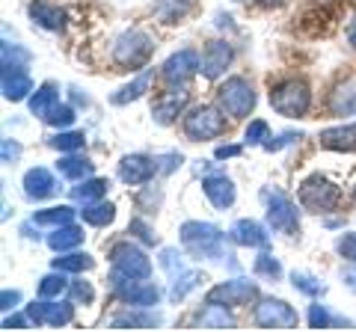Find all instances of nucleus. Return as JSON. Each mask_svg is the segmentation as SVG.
I'll return each mask as SVG.
<instances>
[{
	"instance_id": "f257e3e1",
	"label": "nucleus",
	"mask_w": 356,
	"mask_h": 332,
	"mask_svg": "<svg viewBox=\"0 0 356 332\" xmlns=\"http://www.w3.org/2000/svg\"><path fill=\"white\" fill-rule=\"evenodd\" d=\"M220 104H222V110H226L229 116L241 119V116H247L252 110L255 95H252L250 83L243 81V77H232V81H226L222 83V90H220Z\"/></svg>"
},
{
	"instance_id": "f03ea898",
	"label": "nucleus",
	"mask_w": 356,
	"mask_h": 332,
	"mask_svg": "<svg viewBox=\"0 0 356 332\" xmlns=\"http://www.w3.org/2000/svg\"><path fill=\"white\" fill-rule=\"evenodd\" d=\"M270 104L280 110L282 116H303L309 107V86L300 81H288L280 90H273Z\"/></svg>"
},
{
	"instance_id": "7ed1b4c3",
	"label": "nucleus",
	"mask_w": 356,
	"mask_h": 332,
	"mask_svg": "<svg viewBox=\"0 0 356 332\" xmlns=\"http://www.w3.org/2000/svg\"><path fill=\"white\" fill-rule=\"evenodd\" d=\"M110 258H113V267L122 276H128V279H146V276L152 273L149 258L143 256L137 247H131V243H119V247H113Z\"/></svg>"
},
{
	"instance_id": "20e7f679",
	"label": "nucleus",
	"mask_w": 356,
	"mask_h": 332,
	"mask_svg": "<svg viewBox=\"0 0 356 332\" xmlns=\"http://www.w3.org/2000/svg\"><path fill=\"white\" fill-rule=\"evenodd\" d=\"M181 240L187 249H193L196 256H214L217 247H220V231L214 226H205V223H187L181 229Z\"/></svg>"
},
{
	"instance_id": "39448f33",
	"label": "nucleus",
	"mask_w": 356,
	"mask_h": 332,
	"mask_svg": "<svg viewBox=\"0 0 356 332\" xmlns=\"http://www.w3.org/2000/svg\"><path fill=\"white\" fill-rule=\"evenodd\" d=\"M222 128H226V122H222V116L217 113V110H211V107H199L184 119V131H187V137L191 140L217 137Z\"/></svg>"
},
{
	"instance_id": "423d86ee",
	"label": "nucleus",
	"mask_w": 356,
	"mask_h": 332,
	"mask_svg": "<svg viewBox=\"0 0 356 332\" xmlns=\"http://www.w3.org/2000/svg\"><path fill=\"white\" fill-rule=\"evenodd\" d=\"M300 202H303L309 211H330V208L339 202V190L324 179H312L303 184V190H300Z\"/></svg>"
},
{
	"instance_id": "0eeeda50",
	"label": "nucleus",
	"mask_w": 356,
	"mask_h": 332,
	"mask_svg": "<svg viewBox=\"0 0 356 332\" xmlns=\"http://www.w3.org/2000/svg\"><path fill=\"white\" fill-rule=\"evenodd\" d=\"M152 53V42L149 36H143V33H128V36L119 39L116 45V63L122 65H140L146 63Z\"/></svg>"
},
{
	"instance_id": "6e6552de",
	"label": "nucleus",
	"mask_w": 356,
	"mask_h": 332,
	"mask_svg": "<svg viewBox=\"0 0 356 332\" xmlns=\"http://www.w3.org/2000/svg\"><path fill=\"white\" fill-rule=\"evenodd\" d=\"M255 324L259 326H294L297 315L291 306H285L280 300H267L259 306V312H255Z\"/></svg>"
},
{
	"instance_id": "1a4fd4ad",
	"label": "nucleus",
	"mask_w": 356,
	"mask_h": 332,
	"mask_svg": "<svg viewBox=\"0 0 356 332\" xmlns=\"http://www.w3.org/2000/svg\"><path fill=\"white\" fill-rule=\"evenodd\" d=\"M267 217H270V226H273L276 231H294V229H297V211H294L291 199L282 196V193H273L270 211H267Z\"/></svg>"
},
{
	"instance_id": "9d476101",
	"label": "nucleus",
	"mask_w": 356,
	"mask_h": 332,
	"mask_svg": "<svg viewBox=\"0 0 356 332\" xmlns=\"http://www.w3.org/2000/svg\"><path fill=\"white\" fill-rule=\"evenodd\" d=\"M72 315L74 312L69 303H33L27 308V317L36 324H69Z\"/></svg>"
},
{
	"instance_id": "9b49d317",
	"label": "nucleus",
	"mask_w": 356,
	"mask_h": 332,
	"mask_svg": "<svg viewBox=\"0 0 356 332\" xmlns=\"http://www.w3.org/2000/svg\"><path fill=\"white\" fill-rule=\"evenodd\" d=\"M252 297H255V285H250V282H226V285L214 288L208 300H211V303L238 306V303H243V300H252Z\"/></svg>"
},
{
	"instance_id": "f8f14e48",
	"label": "nucleus",
	"mask_w": 356,
	"mask_h": 332,
	"mask_svg": "<svg viewBox=\"0 0 356 332\" xmlns=\"http://www.w3.org/2000/svg\"><path fill=\"white\" fill-rule=\"evenodd\" d=\"M229 60H232V48L226 45V42H211V45L205 48V53H202L199 72L208 74V77H217L229 65Z\"/></svg>"
},
{
	"instance_id": "ddd939ff",
	"label": "nucleus",
	"mask_w": 356,
	"mask_h": 332,
	"mask_svg": "<svg viewBox=\"0 0 356 332\" xmlns=\"http://www.w3.org/2000/svg\"><path fill=\"white\" fill-rule=\"evenodd\" d=\"M24 187H27V196H33V199H48V196L57 193L54 175L48 169H42V166H36V169H30L24 175Z\"/></svg>"
},
{
	"instance_id": "4468645a",
	"label": "nucleus",
	"mask_w": 356,
	"mask_h": 332,
	"mask_svg": "<svg viewBox=\"0 0 356 332\" xmlns=\"http://www.w3.org/2000/svg\"><path fill=\"white\" fill-rule=\"evenodd\" d=\"M3 92H6V98H13V101H21V98L30 92V77L21 65H9V63L3 65Z\"/></svg>"
},
{
	"instance_id": "2eb2a0df",
	"label": "nucleus",
	"mask_w": 356,
	"mask_h": 332,
	"mask_svg": "<svg viewBox=\"0 0 356 332\" xmlns=\"http://www.w3.org/2000/svg\"><path fill=\"white\" fill-rule=\"evenodd\" d=\"M193 69H199L196 53L193 51H181L163 65V74H166V81H184V77L193 74Z\"/></svg>"
},
{
	"instance_id": "dca6fc26",
	"label": "nucleus",
	"mask_w": 356,
	"mask_h": 332,
	"mask_svg": "<svg viewBox=\"0 0 356 332\" xmlns=\"http://www.w3.org/2000/svg\"><path fill=\"white\" fill-rule=\"evenodd\" d=\"M202 187H205V196L217 208H226V205L235 202V187H232V181L226 179V175H214V179H208Z\"/></svg>"
},
{
	"instance_id": "f3484780",
	"label": "nucleus",
	"mask_w": 356,
	"mask_h": 332,
	"mask_svg": "<svg viewBox=\"0 0 356 332\" xmlns=\"http://www.w3.org/2000/svg\"><path fill=\"white\" fill-rule=\"evenodd\" d=\"M152 172H154V166L146 158H125L122 160V181H128V184L149 181Z\"/></svg>"
},
{
	"instance_id": "a211bd4d",
	"label": "nucleus",
	"mask_w": 356,
	"mask_h": 332,
	"mask_svg": "<svg viewBox=\"0 0 356 332\" xmlns=\"http://www.w3.org/2000/svg\"><path fill=\"white\" fill-rule=\"evenodd\" d=\"M232 235H235V240L243 243V247H264L267 243L264 229L259 223H252V219H241V223H235Z\"/></svg>"
},
{
	"instance_id": "6ab92c4d",
	"label": "nucleus",
	"mask_w": 356,
	"mask_h": 332,
	"mask_svg": "<svg viewBox=\"0 0 356 332\" xmlns=\"http://www.w3.org/2000/svg\"><path fill=\"white\" fill-rule=\"evenodd\" d=\"M332 113H339V116L356 113V83L339 86V92L332 95Z\"/></svg>"
},
{
	"instance_id": "aec40b11",
	"label": "nucleus",
	"mask_w": 356,
	"mask_h": 332,
	"mask_svg": "<svg viewBox=\"0 0 356 332\" xmlns=\"http://www.w3.org/2000/svg\"><path fill=\"white\" fill-rule=\"evenodd\" d=\"M321 140H324V146H332V149H356V125L327 131Z\"/></svg>"
},
{
	"instance_id": "412c9836",
	"label": "nucleus",
	"mask_w": 356,
	"mask_h": 332,
	"mask_svg": "<svg viewBox=\"0 0 356 332\" xmlns=\"http://www.w3.org/2000/svg\"><path fill=\"white\" fill-rule=\"evenodd\" d=\"M54 107H57V92H54V86H51V83H44L42 90H39L36 95H33L30 110H33L36 116H48Z\"/></svg>"
},
{
	"instance_id": "4be33fe9",
	"label": "nucleus",
	"mask_w": 356,
	"mask_h": 332,
	"mask_svg": "<svg viewBox=\"0 0 356 332\" xmlns=\"http://www.w3.org/2000/svg\"><path fill=\"white\" fill-rule=\"evenodd\" d=\"M83 240V231L81 229H74V226H63V229H57L54 231V238H51V247L54 249H72V247H77V243Z\"/></svg>"
},
{
	"instance_id": "5701e85b",
	"label": "nucleus",
	"mask_w": 356,
	"mask_h": 332,
	"mask_svg": "<svg viewBox=\"0 0 356 332\" xmlns=\"http://www.w3.org/2000/svg\"><path fill=\"white\" fill-rule=\"evenodd\" d=\"M72 217H74L72 208H51V211H42V214L33 217V223H39V226H69Z\"/></svg>"
},
{
	"instance_id": "b1692460",
	"label": "nucleus",
	"mask_w": 356,
	"mask_h": 332,
	"mask_svg": "<svg viewBox=\"0 0 356 332\" xmlns=\"http://www.w3.org/2000/svg\"><path fill=\"white\" fill-rule=\"evenodd\" d=\"M181 107H184V95L172 92V95H166V98H161V101L154 104V116H158L161 122H170L172 116H178V110Z\"/></svg>"
},
{
	"instance_id": "393cba45",
	"label": "nucleus",
	"mask_w": 356,
	"mask_h": 332,
	"mask_svg": "<svg viewBox=\"0 0 356 332\" xmlns=\"http://www.w3.org/2000/svg\"><path fill=\"white\" fill-rule=\"evenodd\" d=\"M81 217L86 219L89 226H107L110 219H113V205H104V202H98V205H89L81 211Z\"/></svg>"
},
{
	"instance_id": "a878e982",
	"label": "nucleus",
	"mask_w": 356,
	"mask_h": 332,
	"mask_svg": "<svg viewBox=\"0 0 356 332\" xmlns=\"http://www.w3.org/2000/svg\"><path fill=\"white\" fill-rule=\"evenodd\" d=\"M33 18H36L39 24L51 27V30H57L63 24V13H60V9H54V6H48V3H36V6H33Z\"/></svg>"
},
{
	"instance_id": "bb28decb",
	"label": "nucleus",
	"mask_w": 356,
	"mask_h": 332,
	"mask_svg": "<svg viewBox=\"0 0 356 332\" xmlns=\"http://www.w3.org/2000/svg\"><path fill=\"white\" fill-rule=\"evenodd\" d=\"M104 190H107V181H102V179H92V181H86V184H81L74 190V199H81V202H95V199H102L104 196Z\"/></svg>"
},
{
	"instance_id": "cd10ccee",
	"label": "nucleus",
	"mask_w": 356,
	"mask_h": 332,
	"mask_svg": "<svg viewBox=\"0 0 356 332\" xmlns=\"http://www.w3.org/2000/svg\"><path fill=\"white\" fill-rule=\"evenodd\" d=\"M57 169L65 175V179H83V175L92 172V163H86L81 158H65V160H60Z\"/></svg>"
},
{
	"instance_id": "c85d7f7f",
	"label": "nucleus",
	"mask_w": 356,
	"mask_h": 332,
	"mask_svg": "<svg viewBox=\"0 0 356 332\" xmlns=\"http://www.w3.org/2000/svg\"><path fill=\"white\" fill-rule=\"evenodd\" d=\"M54 267L65 270V273H77V270H89V267H92V258H89V256H65V258H54Z\"/></svg>"
},
{
	"instance_id": "c756f323",
	"label": "nucleus",
	"mask_w": 356,
	"mask_h": 332,
	"mask_svg": "<svg viewBox=\"0 0 356 332\" xmlns=\"http://www.w3.org/2000/svg\"><path fill=\"white\" fill-rule=\"evenodd\" d=\"M63 291H65V276H44L42 285H39L42 297H60Z\"/></svg>"
},
{
	"instance_id": "7c9ffc66",
	"label": "nucleus",
	"mask_w": 356,
	"mask_h": 332,
	"mask_svg": "<svg viewBox=\"0 0 356 332\" xmlns=\"http://www.w3.org/2000/svg\"><path fill=\"white\" fill-rule=\"evenodd\" d=\"M146 86H149V74H140L131 86H125V90H122V95H113V101H116V104H125L128 98H137L143 90H146Z\"/></svg>"
},
{
	"instance_id": "2f4dec72",
	"label": "nucleus",
	"mask_w": 356,
	"mask_h": 332,
	"mask_svg": "<svg viewBox=\"0 0 356 332\" xmlns=\"http://www.w3.org/2000/svg\"><path fill=\"white\" fill-rule=\"evenodd\" d=\"M44 119H48L51 122V125H72V122H74V113H72V107H65V104H57V107H54L51 110V113L48 116H44Z\"/></svg>"
},
{
	"instance_id": "473e14b6",
	"label": "nucleus",
	"mask_w": 356,
	"mask_h": 332,
	"mask_svg": "<svg viewBox=\"0 0 356 332\" xmlns=\"http://www.w3.org/2000/svg\"><path fill=\"white\" fill-rule=\"evenodd\" d=\"M255 273L259 276H270V279H276L282 270H280V261L270 258V256H261V258H255Z\"/></svg>"
},
{
	"instance_id": "72a5a7b5",
	"label": "nucleus",
	"mask_w": 356,
	"mask_h": 332,
	"mask_svg": "<svg viewBox=\"0 0 356 332\" xmlns=\"http://www.w3.org/2000/svg\"><path fill=\"white\" fill-rule=\"evenodd\" d=\"M54 146L63 149V151H74L83 146V134H60L57 140H54Z\"/></svg>"
},
{
	"instance_id": "f704fd0d",
	"label": "nucleus",
	"mask_w": 356,
	"mask_h": 332,
	"mask_svg": "<svg viewBox=\"0 0 356 332\" xmlns=\"http://www.w3.org/2000/svg\"><path fill=\"white\" fill-rule=\"evenodd\" d=\"M309 324L315 326V329H324V326H330V315H327L321 306H312V312H309Z\"/></svg>"
},
{
	"instance_id": "c9c22d12",
	"label": "nucleus",
	"mask_w": 356,
	"mask_h": 332,
	"mask_svg": "<svg viewBox=\"0 0 356 332\" xmlns=\"http://www.w3.org/2000/svg\"><path fill=\"white\" fill-rule=\"evenodd\" d=\"M339 249L344 252V258H353V261H356V238H353V235L341 238V240H339Z\"/></svg>"
},
{
	"instance_id": "e433bc0d",
	"label": "nucleus",
	"mask_w": 356,
	"mask_h": 332,
	"mask_svg": "<svg viewBox=\"0 0 356 332\" xmlns=\"http://www.w3.org/2000/svg\"><path fill=\"white\" fill-rule=\"evenodd\" d=\"M261 137H267V125H264V122H252V125L247 128V140L259 142Z\"/></svg>"
},
{
	"instance_id": "4c0bfd02",
	"label": "nucleus",
	"mask_w": 356,
	"mask_h": 332,
	"mask_svg": "<svg viewBox=\"0 0 356 332\" xmlns=\"http://www.w3.org/2000/svg\"><path fill=\"white\" fill-rule=\"evenodd\" d=\"M74 294L81 297V300H92V288L89 285H74Z\"/></svg>"
},
{
	"instance_id": "58836bf2",
	"label": "nucleus",
	"mask_w": 356,
	"mask_h": 332,
	"mask_svg": "<svg viewBox=\"0 0 356 332\" xmlns=\"http://www.w3.org/2000/svg\"><path fill=\"white\" fill-rule=\"evenodd\" d=\"M235 154H241L238 146H222V149H217V158H235Z\"/></svg>"
},
{
	"instance_id": "ea45409f",
	"label": "nucleus",
	"mask_w": 356,
	"mask_h": 332,
	"mask_svg": "<svg viewBox=\"0 0 356 332\" xmlns=\"http://www.w3.org/2000/svg\"><path fill=\"white\" fill-rule=\"evenodd\" d=\"M21 300V297L13 291V294H9V291H3V308H13V306H9V303H18Z\"/></svg>"
},
{
	"instance_id": "a19ab883",
	"label": "nucleus",
	"mask_w": 356,
	"mask_h": 332,
	"mask_svg": "<svg viewBox=\"0 0 356 332\" xmlns=\"http://www.w3.org/2000/svg\"><path fill=\"white\" fill-rule=\"evenodd\" d=\"M348 36H350V45H356V24L350 27V33H348Z\"/></svg>"
}]
</instances>
